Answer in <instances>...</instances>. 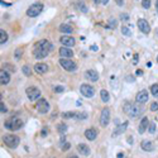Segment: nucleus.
I'll return each mask as SVG.
<instances>
[{"label": "nucleus", "instance_id": "obj_1", "mask_svg": "<svg viewBox=\"0 0 158 158\" xmlns=\"http://www.w3.org/2000/svg\"><path fill=\"white\" fill-rule=\"evenodd\" d=\"M53 49V45L51 42H48L47 39H42V41L37 42L33 48V56L37 60H42V58L47 57L49 54V52Z\"/></svg>", "mask_w": 158, "mask_h": 158}, {"label": "nucleus", "instance_id": "obj_2", "mask_svg": "<svg viewBox=\"0 0 158 158\" xmlns=\"http://www.w3.org/2000/svg\"><path fill=\"white\" fill-rule=\"evenodd\" d=\"M123 110H124V113H127L130 118H137V116H139L142 114V109L139 108L138 105L132 104V102H129V101L125 102Z\"/></svg>", "mask_w": 158, "mask_h": 158}, {"label": "nucleus", "instance_id": "obj_3", "mask_svg": "<svg viewBox=\"0 0 158 158\" xmlns=\"http://www.w3.org/2000/svg\"><path fill=\"white\" fill-rule=\"evenodd\" d=\"M3 142H4V144L6 147H9L10 149H15L19 145L20 139H19V137H17V135H14V134H6L3 137Z\"/></svg>", "mask_w": 158, "mask_h": 158}, {"label": "nucleus", "instance_id": "obj_4", "mask_svg": "<svg viewBox=\"0 0 158 158\" xmlns=\"http://www.w3.org/2000/svg\"><path fill=\"white\" fill-rule=\"evenodd\" d=\"M4 127L9 130H18L23 127V120L19 119V118H12V119L5 120Z\"/></svg>", "mask_w": 158, "mask_h": 158}, {"label": "nucleus", "instance_id": "obj_5", "mask_svg": "<svg viewBox=\"0 0 158 158\" xmlns=\"http://www.w3.org/2000/svg\"><path fill=\"white\" fill-rule=\"evenodd\" d=\"M42 12H43V4H41V3H35V4H33L28 8L27 15L34 18V17H38Z\"/></svg>", "mask_w": 158, "mask_h": 158}, {"label": "nucleus", "instance_id": "obj_6", "mask_svg": "<svg viewBox=\"0 0 158 158\" xmlns=\"http://www.w3.org/2000/svg\"><path fill=\"white\" fill-rule=\"evenodd\" d=\"M35 109L37 111H38L39 114H47L49 111V104L48 101L46 100V99H41V100L37 101V105H35Z\"/></svg>", "mask_w": 158, "mask_h": 158}, {"label": "nucleus", "instance_id": "obj_7", "mask_svg": "<svg viewBox=\"0 0 158 158\" xmlns=\"http://www.w3.org/2000/svg\"><path fill=\"white\" fill-rule=\"evenodd\" d=\"M60 65L63 67V70H66V71H68V72H73V71H76V70H77L76 63L73 61H71V60L61 58V60H60Z\"/></svg>", "mask_w": 158, "mask_h": 158}, {"label": "nucleus", "instance_id": "obj_8", "mask_svg": "<svg viewBox=\"0 0 158 158\" xmlns=\"http://www.w3.org/2000/svg\"><path fill=\"white\" fill-rule=\"evenodd\" d=\"M25 94H27L29 100H32V101H34L37 99L41 97V90H39L38 87H33V86L28 87V89L25 90Z\"/></svg>", "mask_w": 158, "mask_h": 158}, {"label": "nucleus", "instance_id": "obj_9", "mask_svg": "<svg viewBox=\"0 0 158 158\" xmlns=\"http://www.w3.org/2000/svg\"><path fill=\"white\" fill-rule=\"evenodd\" d=\"M109 123H110V109L104 108L100 114V125L105 128L109 125Z\"/></svg>", "mask_w": 158, "mask_h": 158}, {"label": "nucleus", "instance_id": "obj_10", "mask_svg": "<svg viewBox=\"0 0 158 158\" xmlns=\"http://www.w3.org/2000/svg\"><path fill=\"white\" fill-rule=\"evenodd\" d=\"M80 93L85 97H93L95 95V90L93 86L89 85V84H82V85L80 86Z\"/></svg>", "mask_w": 158, "mask_h": 158}, {"label": "nucleus", "instance_id": "obj_11", "mask_svg": "<svg viewBox=\"0 0 158 158\" xmlns=\"http://www.w3.org/2000/svg\"><path fill=\"white\" fill-rule=\"evenodd\" d=\"M60 42L63 45V47H72L76 43L75 38L73 37H68V35H62L60 38Z\"/></svg>", "mask_w": 158, "mask_h": 158}, {"label": "nucleus", "instance_id": "obj_12", "mask_svg": "<svg viewBox=\"0 0 158 158\" xmlns=\"http://www.w3.org/2000/svg\"><path fill=\"white\" fill-rule=\"evenodd\" d=\"M138 28L141 29L142 33H144V34H148L150 32V27H149V23L147 22L145 19H139L138 20Z\"/></svg>", "mask_w": 158, "mask_h": 158}, {"label": "nucleus", "instance_id": "obj_13", "mask_svg": "<svg viewBox=\"0 0 158 158\" xmlns=\"http://www.w3.org/2000/svg\"><path fill=\"white\" fill-rule=\"evenodd\" d=\"M135 101H137V104H145L148 101V93L145 90L139 91L137 96H135Z\"/></svg>", "mask_w": 158, "mask_h": 158}, {"label": "nucleus", "instance_id": "obj_14", "mask_svg": "<svg viewBox=\"0 0 158 158\" xmlns=\"http://www.w3.org/2000/svg\"><path fill=\"white\" fill-rule=\"evenodd\" d=\"M33 70H34L38 75H43V73H46L47 71H48V65L43 63V62H38V63L34 65Z\"/></svg>", "mask_w": 158, "mask_h": 158}, {"label": "nucleus", "instance_id": "obj_15", "mask_svg": "<svg viewBox=\"0 0 158 158\" xmlns=\"http://www.w3.org/2000/svg\"><path fill=\"white\" fill-rule=\"evenodd\" d=\"M85 77L91 82H96L99 80V73H97V71H95V70H87L85 72Z\"/></svg>", "mask_w": 158, "mask_h": 158}, {"label": "nucleus", "instance_id": "obj_16", "mask_svg": "<svg viewBox=\"0 0 158 158\" xmlns=\"http://www.w3.org/2000/svg\"><path fill=\"white\" fill-rule=\"evenodd\" d=\"M148 127H149V119H148L147 116L142 118L141 123H139V127H138V132H139V134H143V133H144V130L148 129Z\"/></svg>", "mask_w": 158, "mask_h": 158}, {"label": "nucleus", "instance_id": "obj_17", "mask_svg": "<svg viewBox=\"0 0 158 158\" xmlns=\"http://www.w3.org/2000/svg\"><path fill=\"white\" fill-rule=\"evenodd\" d=\"M77 150H79V153L81 154V156H89L90 154V147L87 145V144H84V143H80L79 145H77Z\"/></svg>", "mask_w": 158, "mask_h": 158}, {"label": "nucleus", "instance_id": "obj_18", "mask_svg": "<svg viewBox=\"0 0 158 158\" xmlns=\"http://www.w3.org/2000/svg\"><path fill=\"white\" fill-rule=\"evenodd\" d=\"M128 128V122L125 123H123V124H120V125H118L115 128V130L113 132V137H116V135H120V134H123L124 132H125V129Z\"/></svg>", "mask_w": 158, "mask_h": 158}, {"label": "nucleus", "instance_id": "obj_19", "mask_svg": "<svg viewBox=\"0 0 158 158\" xmlns=\"http://www.w3.org/2000/svg\"><path fill=\"white\" fill-rule=\"evenodd\" d=\"M60 56L62 58H70L73 56V51L70 49L68 47H62V48H60Z\"/></svg>", "mask_w": 158, "mask_h": 158}, {"label": "nucleus", "instance_id": "obj_20", "mask_svg": "<svg viewBox=\"0 0 158 158\" xmlns=\"http://www.w3.org/2000/svg\"><path fill=\"white\" fill-rule=\"evenodd\" d=\"M85 137L89 139V141H95L97 137V130L95 129V128H90V129H87L85 132Z\"/></svg>", "mask_w": 158, "mask_h": 158}, {"label": "nucleus", "instance_id": "obj_21", "mask_svg": "<svg viewBox=\"0 0 158 158\" xmlns=\"http://www.w3.org/2000/svg\"><path fill=\"white\" fill-rule=\"evenodd\" d=\"M141 148L143 150H145V152H152V150L154 149V144L150 141H142Z\"/></svg>", "mask_w": 158, "mask_h": 158}, {"label": "nucleus", "instance_id": "obj_22", "mask_svg": "<svg viewBox=\"0 0 158 158\" xmlns=\"http://www.w3.org/2000/svg\"><path fill=\"white\" fill-rule=\"evenodd\" d=\"M0 80H1V85H6V84H9V81H10L9 72L5 71V70H1V73H0Z\"/></svg>", "mask_w": 158, "mask_h": 158}, {"label": "nucleus", "instance_id": "obj_23", "mask_svg": "<svg viewBox=\"0 0 158 158\" xmlns=\"http://www.w3.org/2000/svg\"><path fill=\"white\" fill-rule=\"evenodd\" d=\"M58 31L62 32V33H65V34H71V33L73 32V28L71 27V25H68V24H61L60 27H58Z\"/></svg>", "mask_w": 158, "mask_h": 158}, {"label": "nucleus", "instance_id": "obj_24", "mask_svg": "<svg viewBox=\"0 0 158 158\" xmlns=\"http://www.w3.org/2000/svg\"><path fill=\"white\" fill-rule=\"evenodd\" d=\"M67 129H68V127H67V124H65V123H61L57 125V130L60 134H65L66 132H67Z\"/></svg>", "mask_w": 158, "mask_h": 158}, {"label": "nucleus", "instance_id": "obj_25", "mask_svg": "<svg viewBox=\"0 0 158 158\" xmlns=\"http://www.w3.org/2000/svg\"><path fill=\"white\" fill-rule=\"evenodd\" d=\"M23 53H24V49H23V48H20V47H19V48H17V49H15V52H14V58H15L17 61H19L20 58L23 57Z\"/></svg>", "mask_w": 158, "mask_h": 158}, {"label": "nucleus", "instance_id": "obj_26", "mask_svg": "<svg viewBox=\"0 0 158 158\" xmlns=\"http://www.w3.org/2000/svg\"><path fill=\"white\" fill-rule=\"evenodd\" d=\"M6 41H8V34H6V32L4 29H0V43L4 45Z\"/></svg>", "mask_w": 158, "mask_h": 158}, {"label": "nucleus", "instance_id": "obj_27", "mask_svg": "<svg viewBox=\"0 0 158 158\" xmlns=\"http://www.w3.org/2000/svg\"><path fill=\"white\" fill-rule=\"evenodd\" d=\"M100 96H101V100L104 102H108L110 100V96H109V93L106 90H101L100 91Z\"/></svg>", "mask_w": 158, "mask_h": 158}, {"label": "nucleus", "instance_id": "obj_28", "mask_svg": "<svg viewBox=\"0 0 158 158\" xmlns=\"http://www.w3.org/2000/svg\"><path fill=\"white\" fill-rule=\"evenodd\" d=\"M116 27H118V20L114 19V18H110L109 19V25L106 28L108 29H115Z\"/></svg>", "mask_w": 158, "mask_h": 158}, {"label": "nucleus", "instance_id": "obj_29", "mask_svg": "<svg viewBox=\"0 0 158 158\" xmlns=\"http://www.w3.org/2000/svg\"><path fill=\"white\" fill-rule=\"evenodd\" d=\"M75 118H76L77 120H84V119H86V118H87V114L86 113H82V111H76Z\"/></svg>", "mask_w": 158, "mask_h": 158}, {"label": "nucleus", "instance_id": "obj_30", "mask_svg": "<svg viewBox=\"0 0 158 158\" xmlns=\"http://www.w3.org/2000/svg\"><path fill=\"white\" fill-rule=\"evenodd\" d=\"M150 93L154 97H158V84H154V85L150 86Z\"/></svg>", "mask_w": 158, "mask_h": 158}, {"label": "nucleus", "instance_id": "obj_31", "mask_svg": "<svg viewBox=\"0 0 158 158\" xmlns=\"http://www.w3.org/2000/svg\"><path fill=\"white\" fill-rule=\"evenodd\" d=\"M76 111H70V113H63L62 114V118L63 119H68V118H75Z\"/></svg>", "mask_w": 158, "mask_h": 158}, {"label": "nucleus", "instance_id": "obj_32", "mask_svg": "<svg viewBox=\"0 0 158 158\" xmlns=\"http://www.w3.org/2000/svg\"><path fill=\"white\" fill-rule=\"evenodd\" d=\"M5 68H9L10 72H14V71H15V67H14V66H10L9 63H4V65L1 66V70H5Z\"/></svg>", "mask_w": 158, "mask_h": 158}, {"label": "nucleus", "instance_id": "obj_33", "mask_svg": "<svg viewBox=\"0 0 158 158\" xmlns=\"http://www.w3.org/2000/svg\"><path fill=\"white\" fill-rule=\"evenodd\" d=\"M22 70H23V73H24L25 76H31L32 71H31V68H29V66H24V67L22 68Z\"/></svg>", "mask_w": 158, "mask_h": 158}, {"label": "nucleus", "instance_id": "obj_34", "mask_svg": "<svg viewBox=\"0 0 158 158\" xmlns=\"http://www.w3.org/2000/svg\"><path fill=\"white\" fill-rule=\"evenodd\" d=\"M142 6L144 9H149L150 8V0H143V1H142Z\"/></svg>", "mask_w": 158, "mask_h": 158}, {"label": "nucleus", "instance_id": "obj_35", "mask_svg": "<svg viewBox=\"0 0 158 158\" xmlns=\"http://www.w3.org/2000/svg\"><path fill=\"white\" fill-rule=\"evenodd\" d=\"M148 132L150 134H154V132H156V124L154 123H150L149 127H148Z\"/></svg>", "mask_w": 158, "mask_h": 158}, {"label": "nucleus", "instance_id": "obj_36", "mask_svg": "<svg viewBox=\"0 0 158 158\" xmlns=\"http://www.w3.org/2000/svg\"><path fill=\"white\" fill-rule=\"evenodd\" d=\"M79 8L82 13H87V8H86L85 4H82V1H79Z\"/></svg>", "mask_w": 158, "mask_h": 158}, {"label": "nucleus", "instance_id": "obj_37", "mask_svg": "<svg viewBox=\"0 0 158 158\" xmlns=\"http://www.w3.org/2000/svg\"><path fill=\"white\" fill-rule=\"evenodd\" d=\"M122 33L124 35H130L132 34V32L129 31V28H128V27H123L122 28Z\"/></svg>", "mask_w": 158, "mask_h": 158}, {"label": "nucleus", "instance_id": "obj_38", "mask_svg": "<svg viewBox=\"0 0 158 158\" xmlns=\"http://www.w3.org/2000/svg\"><path fill=\"white\" fill-rule=\"evenodd\" d=\"M0 111H1V113H6V111H8V109H6V106H5V104H4V102H0Z\"/></svg>", "mask_w": 158, "mask_h": 158}, {"label": "nucleus", "instance_id": "obj_39", "mask_svg": "<svg viewBox=\"0 0 158 158\" xmlns=\"http://www.w3.org/2000/svg\"><path fill=\"white\" fill-rule=\"evenodd\" d=\"M150 110H152V111H157L158 110V102L157 101H154L152 105H150Z\"/></svg>", "mask_w": 158, "mask_h": 158}, {"label": "nucleus", "instance_id": "obj_40", "mask_svg": "<svg viewBox=\"0 0 158 158\" xmlns=\"http://www.w3.org/2000/svg\"><path fill=\"white\" fill-rule=\"evenodd\" d=\"M65 90V87L63 86H56V87H54V93H62V91H63Z\"/></svg>", "mask_w": 158, "mask_h": 158}, {"label": "nucleus", "instance_id": "obj_41", "mask_svg": "<svg viewBox=\"0 0 158 158\" xmlns=\"http://www.w3.org/2000/svg\"><path fill=\"white\" fill-rule=\"evenodd\" d=\"M120 19H122V20H129V15H128V14L122 13V14H120Z\"/></svg>", "mask_w": 158, "mask_h": 158}, {"label": "nucleus", "instance_id": "obj_42", "mask_svg": "<svg viewBox=\"0 0 158 158\" xmlns=\"http://www.w3.org/2000/svg\"><path fill=\"white\" fill-rule=\"evenodd\" d=\"M47 134H48V129H47V128H45V129H42V132H41V135H42V137H46Z\"/></svg>", "mask_w": 158, "mask_h": 158}, {"label": "nucleus", "instance_id": "obj_43", "mask_svg": "<svg viewBox=\"0 0 158 158\" xmlns=\"http://www.w3.org/2000/svg\"><path fill=\"white\" fill-rule=\"evenodd\" d=\"M90 49H91V51H94V52H96V51H99V47H97V46H91V47H90Z\"/></svg>", "mask_w": 158, "mask_h": 158}, {"label": "nucleus", "instance_id": "obj_44", "mask_svg": "<svg viewBox=\"0 0 158 158\" xmlns=\"http://www.w3.org/2000/svg\"><path fill=\"white\" fill-rule=\"evenodd\" d=\"M68 148H70V144H68V143H66V144L62 147V149H63V150H67Z\"/></svg>", "mask_w": 158, "mask_h": 158}, {"label": "nucleus", "instance_id": "obj_45", "mask_svg": "<svg viewBox=\"0 0 158 158\" xmlns=\"http://www.w3.org/2000/svg\"><path fill=\"white\" fill-rule=\"evenodd\" d=\"M115 1H116V4H118V5H123V4H124L123 0H115Z\"/></svg>", "mask_w": 158, "mask_h": 158}, {"label": "nucleus", "instance_id": "obj_46", "mask_svg": "<svg viewBox=\"0 0 158 158\" xmlns=\"http://www.w3.org/2000/svg\"><path fill=\"white\" fill-rule=\"evenodd\" d=\"M67 158H79V157L76 154H70V156H67Z\"/></svg>", "mask_w": 158, "mask_h": 158}, {"label": "nucleus", "instance_id": "obj_47", "mask_svg": "<svg viewBox=\"0 0 158 158\" xmlns=\"http://www.w3.org/2000/svg\"><path fill=\"white\" fill-rule=\"evenodd\" d=\"M1 5H5V6H9L10 4H8V3H5V1H3V0H1Z\"/></svg>", "mask_w": 158, "mask_h": 158}, {"label": "nucleus", "instance_id": "obj_48", "mask_svg": "<svg viewBox=\"0 0 158 158\" xmlns=\"http://www.w3.org/2000/svg\"><path fill=\"white\" fill-rule=\"evenodd\" d=\"M108 1H109V0H101V3H102V4H108Z\"/></svg>", "mask_w": 158, "mask_h": 158}, {"label": "nucleus", "instance_id": "obj_49", "mask_svg": "<svg viewBox=\"0 0 158 158\" xmlns=\"http://www.w3.org/2000/svg\"><path fill=\"white\" fill-rule=\"evenodd\" d=\"M118 158H123V153H119V154H118Z\"/></svg>", "mask_w": 158, "mask_h": 158}, {"label": "nucleus", "instance_id": "obj_50", "mask_svg": "<svg viewBox=\"0 0 158 158\" xmlns=\"http://www.w3.org/2000/svg\"><path fill=\"white\" fill-rule=\"evenodd\" d=\"M101 1V0H94V3H96V4H97V3H100Z\"/></svg>", "mask_w": 158, "mask_h": 158}, {"label": "nucleus", "instance_id": "obj_51", "mask_svg": "<svg viewBox=\"0 0 158 158\" xmlns=\"http://www.w3.org/2000/svg\"><path fill=\"white\" fill-rule=\"evenodd\" d=\"M156 8L158 9V0H157V1H156Z\"/></svg>", "mask_w": 158, "mask_h": 158}, {"label": "nucleus", "instance_id": "obj_52", "mask_svg": "<svg viewBox=\"0 0 158 158\" xmlns=\"http://www.w3.org/2000/svg\"><path fill=\"white\" fill-rule=\"evenodd\" d=\"M156 120H158V114H157V118H156Z\"/></svg>", "mask_w": 158, "mask_h": 158}, {"label": "nucleus", "instance_id": "obj_53", "mask_svg": "<svg viewBox=\"0 0 158 158\" xmlns=\"http://www.w3.org/2000/svg\"><path fill=\"white\" fill-rule=\"evenodd\" d=\"M157 62H158V57H157Z\"/></svg>", "mask_w": 158, "mask_h": 158}]
</instances>
